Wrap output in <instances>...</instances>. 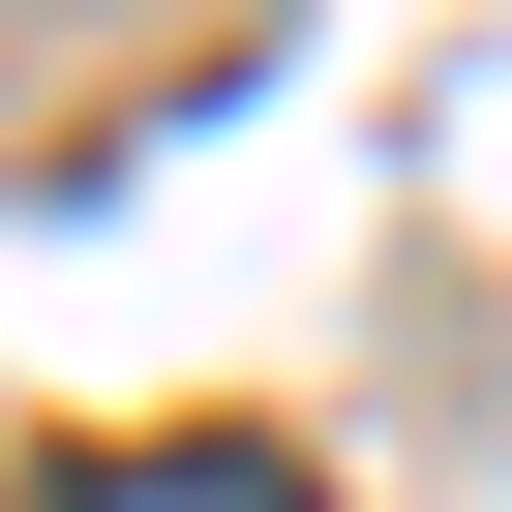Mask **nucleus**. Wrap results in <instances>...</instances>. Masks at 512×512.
<instances>
[{
    "instance_id": "f257e3e1",
    "label": "nucleus",
    "mask_w": 512,
    "mask_h": 512,
    "mask_svg": "<svg viewBox=\"0 0 512 512\" xmlns=\"http://www.w3.org/2000/svg\"><path fill=\"white\" fill-rule=\"evenodd\" d=\"M31 512H332L302 452H241V422H121V452H61Z\"/></svg>"
}]
</instances>
